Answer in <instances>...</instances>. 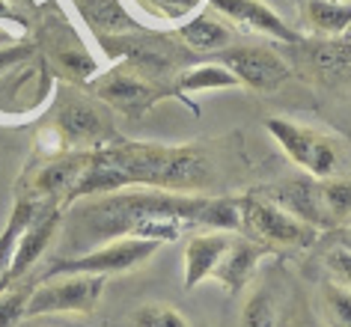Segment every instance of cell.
<instances>
[{
    "label": "cell",
    "instance_id": "obj_27",
    "mask_svg": "<svg viewBox=\"0 0 351 327\" xmlns=\"http://www.w3.org/2000/svg\"><path fill=\"white\" fill-rule=\"evenodd\" d=\"M313 60H315L319 69H346L351 63V45L342 42V36L339 39H324V42L315 45Z\"/></svg>",
    "mask_w": 351,
    "mask_h": 327
},
{
    "label": "cell",
    "instance_id": "obj_6",
    "mask_svg": "<svg viewBox=\"0 0 351 327\" xmlns=\"http://www.w3.org/2000/svg\"><path fill=\"white\" fill-rule=\"evenodd\" d=\"M110 113L113 110L95 95L90 99L77 90H69V95H60L51 125L63 134L69 149H99L119 140V134L113 131Z\"/></svg>",
    "mask_w": 351,
    "mask_h": 327
},
{
    "label": "cell",
    "instance_id": "obj_28",
    "mask_svg": "<svg viewBox=\"0 0 351 327\" xmlns=\"http://www.w3.org/2000/svg\"><path fill=\"white\" fill-rule=\"evenodd\" d=\"M324 259H328V271H330L333 282H339V286L351 289V250H348V247L337 244L328 256H324Z\"/></svg>",
    "mask_w": 351,
    "mask_h": 327
},
{
    "label": "cell",
    "instance_id": "obj_7",
    "mask_svg": "<svg viewBox=\"0 0 351 327\" xmlns=\"http://www.w3.org/2000/svg\"><path fill=\"white\" fill-rule=\"evenodd\" d=\"M90 90L113 113H122V117H131V119L143 117L161 99L170 95L161 84L152 81V75L140 72V69L128 63H117L108 72H101L95 81H90Z\"/></svg>",
    "mask_w": 351,
    "mask_h": 327
},
{
    "label": "cell",
    "instance_id": "obj_17",
    "mask_svg": "<svg viewBox=\"0 0 351 327\" xmlns=\"http://www.w3.org/2000/svg\"><path fill=\"white\" fill-rule=\"evenodd\" d=\"M51 63L63 72L72 84H90L101 75V63L93 57V51L84 42H57V48L51 51Z\"/></svg>",
    "mask_w": 351,
    "mask_h": 327
},
{
    "label": "cell",
    "instance_id": "obj_2",
    "mask_svg": "<svg viewBox=\"0 0 351 327\" xmlns=\"http://www.w3.org/2000/svg\"><path fill=\"white\" fill-rule=\"evenodd\" d=\"M95 155L117 173L125 188H155L176 193H199L212 179V164L197 146H158L134 143V140H113L99 146Z\"/></svg>",
    "mask_w": 351,
    "mask_h": 327
},
{
    "label": "cell",
    "instance_id": "obj_14",
    "mask_svg": "<svg viewBox=\"0 0 351 327\" xmlns=\"http://www.w3.org/2000/svg\"><path fill=\"white\" fill-rule=\"evenodd\" d=\"M265 253V247L253 241L247 235H232V244L226 247L221 265L215 268L212 277L230 291V295H241L244 289L253 282V274L259 268V259Z\"/></svg>",
    "mask_w": 351,
    "mask_h": 327
},
{
    "label": "cell",
    "instance_id": "obj_22",
    "mask_svg": "<svg viewBox=\"0 0 351 327\" xmlns=\"http://www.w3.org/2000/svg\"><path fill=\"white\" fill-rule=\"evenodd\" d=\"M319 199L324 215L330 217L333 229H337L342 220L351 217V179H346V175L319 179Z\"/></svg>",
    "mask_w": 351,
    "mask_h": 327
},
{
    "label": "cell",
    "instance_id": "obj_24",
    "mask_svg": "<svg viewBox=\"0 0 351 327\" xmlns=\"http://www.w3.org/2000/svg\"><path fill=\"white\" fill-rule=\"evenodd\" d=\"M322 309L328 327H351V289L339 282H324L322 286Z\"/></svg>",
    "mask_w": 351,
    "mask_h": 327
},
{
    "label": "cell",
    "instance_id": "obj_29",
    "mask_svg": "<svg viewBox=\"0 0 351 327\" xmlns=\"http://www.w3.org/2000/svg\"><path fill=\"white\" fill-rule=\"evenodd\" d=\"M30 57H36V45L33 42H15V45H6V48H0V75L3 72H10V69L15 66H21L24 60H30Z\"/></svg>",
    "mask_w": 351,
    "mask_h": 327
},
{
    "label": "cell",
    "instance_id": "obj_32",
    "mask_svg": "<svg viewBox=\"0 0 351 327\" xmlns=\"http://www.w3.org/2000/svg\"><path fill=\"white\" fill-rule=\"evenodd\" d=\"M339 3H351V0H339Z\"/></svg>",
    "mask_w": 351,
    "mask_h": 327
},
{
    "label": "cell",
    "instance_id": "obj_13",
    "mask_svg": "<svg viewBox=\"0 0 351 327\" xmlns=\"http://www.w3.org/2000/svg\"><path fill=\"white\" fill-rule=\"evenodd\" d=\"M232 235H239V232L206 229V232L188 235V244H185V291H194L199 282L212 277L215 268L223 259L226 247L232 244Z\"/></svg>",
    "mask_w": 351,
    "mask_h": 327
},
{
    "label": "cell",
    "instance_id": "obj_8",
    "mask_svg": "<svg viewBox=\"0 0 351 327\" xmlns=\"http://www.w3.org/2000/svg\"><path fill=\"white\" fill-rule=\"evenodd\" d=\"M265 128L283 149V155L295 167H301L310 179H330L339 173V149L328 134L280 117L268 119Z\"/></svg>",
    "mask_w": 351,
    "mask_h": 327
},
{
    "label": "cell",
    "instance_id": "obj_10",
    "mask_svg": "<svg viewBox=\"0 0 351 327\" xmlns=\"http://www.w3.org/2000/svg\"><path fill=\"white\" fill-rule=\"evenodd\" d=\"M90 158H93V149H72V152H66L60 158H48V161L33 164L24 173V193L42 202H48V199L60 202V208H63L66 197L75 191L77 179L90 167Z\"/></svg>",
    "mask_w": 351,
    "mask_h": 327
},
{
    "label": "cell",
    "instance_id": "obj_16",
    "mask_svg": "<svg viewBox=\"0 0 351 327\" xmlns=\"http://www.w3.org/2000/svg\"><path fill=\"white\" fill-rule=\"evenodd\" d=\"M217 90H244L230 69L223 63H199L185 69L176 77V93L188 95V93H217Z\"/></svg>",
    "mask_w": 351,
    "mask_h": 327
},
{
    "label": "cell",
    "instance_id": "obj_19",
    "mask_svg": "<svg viewBox=\"0 0 351 327\" xmlns=\"http://www.w3.org/2000/svg\"><path fill=\"white\" fill-rule=\"evenodd\" d=\"M306 21L322 39H339L351 30V3L339 0H306Z\"/></svg>",
    "mask_w": 351,
    "mask_h": 327
},
{
    "label": "cell",
    "instance_id": "obj_26",
    "mask_svg": "<svg viewBox=\"0 0 351 327\" xmlns=\"http://www.w3.org/2000/svg\"><path fill=\"white\" fill-rule=\"evenodd\" d=\"M33 286H12L0 291V327H19L24 322V306H27Z\"/></svg>",
    "mask_w": 351,
    "mask_h": 327
},
{
    "label": "cell",
    "instance_id": "obj_1",
    "mask_svg": "<svg viewBox=\"0 0 351 327\" xmlns=\"http://www.w3.org/2000/svg\"><path fill=\"white\" fill-rule=\"evenodd\" d=\"M75 206H81L75 215V226L99 238L101 244L113 241V238H146V241L170 244L179 241L182 235L206 232V229H217V232H239L241 229L239 197L140 188L90 197Z\"/></svg>",
    "mask_w": 351,
    "mask_h": 327
},
{
    "label": "cell",
    "instance_id": "obj_9",
    "mask_svg": "<svg viewBox=\"0 0 351 327\" xmlns=\"http://www.w3.org/2000/svg\"><path fill=\"white\" fill-rule=\"evenodd\" d=\"M217 63H223L244 90L253 93H277L289 81L286 60L265 45H232L217 54Z\"/></svg>",
    "mask_w": 351,
    "mask_h": 327
},
{
    "label": "cell",
    "instance_id": "obj_12",
    "mask_svg": "<svg viewBox=\"0 0 351 327\" xmlns=\"http://www.w3.org/2000/svg\"><path fill=\"white\" fill-rule=\"evenodd\" d=\"M206 3H208V10L217 12L223 21H232L235 27H241V30L286 42V45H298V42H301V33L289 27L262 0H206Z\"/></svg>",
    "mask_w": 351,
    "mask_h": 327
},
{
    "label": "cell",
    "instance_id": "obj_20",
    "mask_svg": "<svg viewBox=\"0 0 351 327\" xmlns=\"http://www.w3.org/2000/svg\"><path fill=\"white\" fill-rule=\"evenodd\" d=\"M77 10L90 27H95L101 36H119L125 30H137L140 24L122 10L119 0H77Z\"/></svg>",
    "mask_w": 351,
    "mask_h": 327
},
{
    "label": "cell",
    "instance_id": "obj_11",
    "mask_svg": "<svg viewBox=\"0 0 351 327\" xmlns=\"http://www.w3.org/2000/svg\"><path fill=\"white\" fill-rule=\"evenodd\" d=\"M60 223H63V208H60V202H51V199L42 202L39 211L27 223V229H24L19 250H15L10 268H6V274H3V280H0V291L19 286V282L33 271V265L48 253V247H51V241H54Z\"/></svg>",
    "mask_w": 351,
    "mask_h": 327
},
{
    "label": "cell",
    "instance_id": "obj_30",
    "mask_svg": "<svg viewBox=\"0 0 351 327\" xmlns=\"http://www.w3.org/2000/svg\"><path fill=\"white\" fill-rule=\"evenodd\" d=\"M15 42H24V33L19 27H12L6 19H0V48L15 45Z\"/></svg>",
    "mask_w": 351,
    "mask_h": 327
},
{
    "label": "cell",
    "instance_id": "obj_23",
    "mask_svg": "<svg viewBox=\"0 0 351 327\" xmlns=\"http://www.w3.org/2000/svg\"><path fill=\"white\" fill-rule=\"evenodd\" d=\"M131 3L161 24H182L203 10L206 0H131Z\"/></svg>",
    "mask_w": 351,
    "mask_h": 327
},
{
    "label": "cell",
    "instance_id": "obj_31",
    "mask_svg": "<svg viewBox=\"0 0 351 327\" xmlns=\"http://www.w3.org/2000/svg\"><path fill=\"white\" fill-rule=\"evenodd\" d=\"M337 235H339V244H342V247H348V250H351V226H346V229H339V232H337Z\"/></svg>",
    "mask_w": 351,
    "mask_h": 327
},
{
    "label": "cell",
    "instance_id": "obj_25",
    "mask_svg": "<svg viewBox=\"0 0 351 327\" xmlns=\"http://www.w3.org/2000/svg\"><path fill=\"white\" fill-rule=\"evenodd\" d=\"M134 327H191L173 304H143L134 313Z\"/></svg>",
    "mask_w": 351,
    "mask_h": 327
},
{
    "label": "cell",
    "instance_id": "obj_15",
    "mask_svg": "<svg viewBox=\"0 0 351 327\" xmlns=\"http://www.w3.org/2000/svg\"><path fill=\"white\" fill-rule=\"evenodd\" d=\"M176 39L199 54H221L235 45V30L212 10H199L188 21L176 24Z\"/></svg>",
    "mask_w": 351,
    "mask_h": 327
},
{
    "label": "cell",
    "instance_id": "obj_18",
    "mask_svg": "<svg viewBox=\"0 0 351 327\" xmlns=\"http://www.w3.org/2000/svg\"><path fill=\"white\" fill-rule=\"evenodd\" d=\"M39 206H42V199L27 197V193H19V199H15V206L10 211V220H6L3 232H0V280H3L6 268H10L12 256H15V250H19V241H21L24 229H27L33 215L39 211Z\"/></svg>",
    "mask_w": 351,
    "mask_h": 327
},
{
    "label": "cell",
    "instance_id": "obj_3",
    "mask_svg": "<svg viewBox=\"0 0 351 327\" xmlns=\"http://www.w3.org/2000/svg\"><path fill=\"white\" fill-rule=\"evenodd\" d=\"M104 289H108V277L99 274H63V277L39 280L27 298L24 318L93 313L101 304Z\"/></svg>",
    "mask_w": 351,
    "mask_h": 327
},
{
    "label": "cell",
    "instance_id": "obj_21",
    "mask_svg": "<svg viewBox=\"0 0 351 327\" xmlns=\"http://www.w3.org/2000/svg\"><path fill=\"white\" fill-rule=\"evenodd\" d=\"M280 322V306L277 298L271 295L268 286L253 282L247 298H244L241 315H239V327H277Z\"/></svg>",
    "mask_w": 351,
    "mask_h": 327
},
{
    "label": "cell",
    "instance_id": "obj_5",
    "mask_svg": "<svg viewBox=\"0 0 351 327\" xmlns=\"http://www.w3.org/2000/svg\"><path fill=\"white\" fill-rule=\"evenodd\" d=\"M161 247L164 244L146 241V238H113V241H104L86 253L69 256V259H54L42 274V280L63 277V274H99V277L125 274L146 265Z\"/></svg>",
    "mask_w": 351,
    "mask_h": 327
},
{
    "label": "cell",
    "instance_id": "obj_4",
    "mask_svg": "<svg viewBox=\"0 0 351 327\" xmlns=\"http://www.w3.org/2000/svg\"><path fill=\"white\" fill-rule=\"evenodd\" d=\"M241 199V229L239 235H247L262 247H313L319 238V229L289 215L274 199L247 193Z\"/></svg>",
    "mask_w": 351,
    "mask_h": 327
}]
</instances>
